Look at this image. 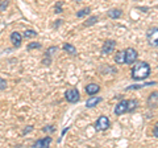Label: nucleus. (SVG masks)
Here are the masks:
<instances>
[{"mask_svg": "<svg viewBox=\"0 0 158 148\" xmlns=\"http://www.w3.org/2000/svg\"><path fill=\"white\" fill-rule=\"evenodd\" d=\"M108 16L113 19V20H117V19H120L123 16V11L121 9H117V8H113L111 11H108Z\"/></svg>", "mask_w": 158, "mask_h": 148, "instance_id": "obj_15", "label": "nucleus"}, {"mask_svg": "<svg viewBox=\"0 0 158 148\" xmlns=\"http://www.w3.org/2000/svg\"><path fill=\"white\" fill-rule=\"evenodd\" d=\"M153 135H154L157 139H158V122L154 124V128H153Z\"/></svg>", "mask_w": 158, "mask_h": 148, "instance_id": "obj_26", "label": "nucleus"}, {"mask_svg": "<svg viewBox=\"0 0 158 148\" xmlns=\"http://www.w3.org/2000/svg\"><path fill=\"white\" fill-rule=\"evenodd\" d=\"M148 44L153 48H158V27H152L146 31Z\"/></svg>", "mask_w": 158, "mask_h": 148, "instance_id": "obj_2", "label": "nucleus"}, {"mask_svg": "<svg viewBox=\"0 0 158 148\" xmlns=\"http://www.w3.org/2000/svg\"><path fill=\"white\" fill-rule=\"evenodd\" d=\"M90 13H91V8L86 7V8H83V9H81V11L77 12V17L82 19V17H85V16H87V15H90Z\"/></svg>", "mask_w": 158, "mask_h": 148, "instance_id": "obj_18", "label": "nucleus"}, {"mask_svg": "<svg viewBox=\"0 0 158 148\" xmlns=\"http://www.w3.org/2000/svg\"><path fill=\"white\" fill-rule=\"evenodd\" d=\"M63 50H65L66 53H69V54H71V56H75L77 54V48L73 45V44H69V42H66V44H63Z\"/></svg>", "mask_w": 158, "mask_h": 148, "instance_id": "obj_16", "label": "nucleus"}, {"mask_svg": "<svg viewBox=\"0 0 158 148\" xmlns=\"http://www.w3.org/2000/svg\"><path fill=\"white\" fill-rule=\"evenodd\" d=\"M65 98L69 103H77V102H79V99H81V93H79V90L75 87L69 89V90H66V93H65Z\"/></svg>", "mask_w": 158, "mask_h": 148, "instance_id": "obj_4", "label": "nucleus"}, {"mask_svg": "<svg viewBox=\"0 0 158 148\" xmlns=\"http://www.w3.org/2000/svg\"><path fill=\"white\" fill-rule=\"evenodd\" d=\"M152 69L150 65L145 61H136L132 66L131 70V77L135 81H144L150 76Z\"/></svg>", "mask_w": 158, "mask_h": 148, "instance_id": "obj_1", "label": "nucleus"}, {"mask_svg": "<svg viewBox=\"0 0 158 148\" xmlns=\"http://www.w3.org/2000/svg\"><path fill=\"white\" fill-rule=\"evenodd\" d=\"M154 85H157V82L156 81H152V82H146V83H140V85H131V86L125 87V90L127 91H129V90H137V89H142V87H145V86H154Z\"/></svg>", "mask_w": 158, "mask_h": 148, "instance_id": "obj_13", "label": "nucleus"}, {"mask_svg": "<svg viewBox=\"0 0 158 148\" xmlns=\"http://www.w3.org/2000/svg\"><path fill=\"white\" fill-rule=\"evenodd\" d=\"M138 106V101L137 99H129L128 101V112H133Z\"/></svg>", "mask_w": 158, "mask_h": 148, "instance_id": "obj_17", "label": "nucleus"}, {"mask_svg": "<svg viewBox=\"0 0 158 148\" xmlns=\"http://www.w3.org/2000/svg\"><path fill=\"white\" fill-rule=\"evenodd\" d=\"M40 48H41V44L40 42H29L28 46H27L28 50H32V49H40Z\"/></svg>", "mask_w": 158, "mask_h": 148, "instance_id": "obj_21", "label": "nucleus"}, {"mask_svg": "<svg viewBox=\"0 0 158 148\" xmlns=\"http://www.w3.org/2000/svg\"><path fill=\"white\" fill-rule=\"evenodd\" d=\"M148 106L149 107H157L158 106V91L150 93L149 98H148Z\"/></svg>", "mask_w": 158, "mask_h": 148, "instance_id": "obj_12", "label": "nucleus"}, {"mask_svg": "<svg viewBox=\"0 0 158 148\" xmlns=\"http://www.w3.org/2000/svg\"><path fill=\"white\" fill-rule=\"evenodd\" d=\"M115 62L121 65V63H125V50H118L115 54Z\"/></svg>", "mask_w": 158, "mask_h": 148, "instance_id": "obj_14", "label": "nucleus"}, {"mask_svg": "<svg viewBox=\"0 0 158 148\" xmlns=\"http://www.w3.org/2000/svg\"><path fill=\"white\" fill-rule=\"evenodd\" d=\"M103 101V98L102 97H96V95H90V98L86 101V107L87 108H94V107H96L98 105H100Z\"/></svg>", "mask_w": 158, "mask_h": 148, "instance_id": "obj_9", "label": "nucleus"}, {"mask_svg": "<svg viewBox=\"0 0 158 148\" xmlns=\"http://www.w3.org/2000/svg\"><path fill=\"white\" fill-rule=\"evenodd\" d=\"M115 48H116L115 40H106L104 44H103L102 52H103V54H111L112 52H115Z\"/></svg>", "mask_w": 158, "mask_h": 148, "instance_id": "obj_7", "label": "nucleus"}, {"mask_svg": "<svg viewBox=\"0 0 158 148\" xmlns=\"http://www.w3.org/2000/svg\"><path fill=\"white\" fill-rule=\"evenodd\" d=\"M52 143V136H45L42 139H38L36 143L33 144V147H40V148H45V147H49Z\"/></svg>", "mask_w": 158, "mask_h": 148, "instance_id": "obj_10", "label": "nucleus"}, {"mask_svg": "<svg viewBox=\"0 0 158 148\" xmlns=\"http://www.w3.org/2000/svg\"><path fill=\"white\" fill-rule=\"evenodd\" d=\"M96 23H98V16H90L87 19V21H85L83 25L85 27H91V25H94V24H96Z\"/></svg>", "mask_w": 158, "mask_h": 148, "instance_id": "obj_19", "label": "nucleus"}, {"mask_svg": "<svg viewBox=\"0 0 158 148\" xmlns=\"http://www.w3.org/2000/svg\"><path fill=\"white\" fill-rule=\"evenodd\" d=\"M137 57H138V53L136 49L133 48H128L125 49V63L127 65H132L137 61Z\"/></svg>", "mask_w": 158, "mask_h": 148, "instance_id": "obj_5", "label": "nucleus"}, {"mask_svg": "<svg viewBox=\"0 0 158 148\" xmlns=\"http://www.w3.org/2000/svg\"><path fill=\"white\" fill-rule=\"evenodd\" d=\"M125 112H128V101L121 99L115 106V115H124Z\"/></svg>", "mask_w": 158, "mask_h": 148, "instance_id": "obj_6", "label": "nucleus"}, {"mask_svg": "<svg viewBox=\"0 0 158 148\" xmlns=\"http://www.w3.org/2000/svg\"><path fill=\"white\" fill-rule=\"evenodd\" d=\"M6 89H7V81L3 80V78H0V91L6 90Z\"/></svg>", "mask_w": 158, "mask_h": 148, "instance_id": "obj_22", "label": "nucleus"}, {"mask_svg": "<svg viewBox=\"0 0 158 148\" xmlns=\"http://www.w3.org/2000/svg\"><path fill=\"white\" fill-rule=\"evenodd\" d=\"M32 130H33V127H32V126H29V127H27V128H24V131H23V132H24V134H28V132H31Z\"/></svg>", "mask_w": 158, "mask_h": 148, "instance_id": "obj_27", "label": "nucleus"}, {"mask_svg": "<svg viewBox=\"0 0 158 148\" xmlns=\"http://www.w3.org/2000/svg\"><path fill=\"white\" fill-rule=\"evenodd\" d=\"M99 91H100V86L98 83H88L86 86V93L88 95H95Z\"/></svg>", "mask_w": 158, "mask_h": 148, "instance_id": "obj_11", "label": "nucleus"}, {"mask_svg": "<svg viewBox=\"0 0 158 148\" xmlns=\"http://www.w3.org/2000/svg\"><path fill=\"white\" fill-rule=\"evenodd\" d=\"M37 36V32L33 31V29H27L25 32H24V37L25 38H32V37H36Z\"/></svg>", "mask_w": 158, "mask_h": 148, "instance_id": "obj_20", "label": "nucleus"}, {"mask_svg": "<svg viewBox=\"0 0 158 148\" xmlns=\"http://www.w3.org/2000/svg\"><path fill=\"white\" fill-rule=\"evenodd\" d=\"M54 130H56V128H54L53 126H46V127H44V128H42V131H44V132H49V134L54 132Z\"/></svg>", "mask_w": 158, "mask_h": 148, "instance_id": "obj_23", "label": "nucleus"}, {"mask_svg": "<svg viewBox=\"0 0 158 148\" xmlns=\"http://www.w3.org/2000/svg\"><path fill=\"white\" fill-rule=\"evenodd\" d=\"M62 11H63V9H62V3H58L57 6H56V9H54V12H56V13H61Z\"/></svg>", "mask_w": 158, "mask_h": 148, "instance_id": "obj_24", "label": "nucleus"}, {"mask_svg": "<svg viewBox=\"0 0 158 148\" xmlns=\"http://www.w3.org/2000/svg\"><path fill=\"white\" fill-rule=\"evenodd\" d=\"M9 40H11L12 45L15 48H20L21 46V42H23V34L19 32H12L11 36H9Z\"/></svg>", "mask_w": 158, "mask_h": 148, "instance_id": "obj_8", "label": "nucleus"}, {"mask_svg": "<svg viewBox=\"0 0 158 148\" xmlns=\"http://www.w3.org/2000/svg\"><path fill=\"white\" fill-rule=\"evenodd\" d=\"M74 2H81V0H74Z\"/></svg>", "mask_w": 158, "mask_h": 148, "instance_id": "obj_28", "label": "nucleus"}, {"mask_svg": "<svg viewBox=\"0 0 158 148\" xmlns=\"http://www.w3.org/2000/svg\"><path fill=\"white\" fill-rule=\"evenodd\" d=\"M8 4H9V2L8 0H6V2H3L2 4H0V11H4L7 7H8Z\"/></svg>", "mask_w": 158, "mask_h": 148, "instance_id": "obj_25", "label": "nucleus"}, {"mask_svg": "<svg viewBox=\"0 0 158 148\" xmlns=\"http://www.w3.org/2000/svg\"><path fill=\"white\" fill-rule=\"evenodd\" d=\"M135 2H136V0H135Z\"/></svg>", "mask_w": 158, "mask_h": 148, "instance_id": "obj_29", "label": "nucleus"}, {"mask_svg": "<svg viewBox=\"0 0 158 148\" xmlns=\"http://www.w3.org/2000/svg\"><path fill=\"white\" fill-rule=\"evenodd\" d=\"M94 126H95L96 131H107L108 128H110V126H111V122H110V119H108V116L102 115V116H99L96 119V122H95V124Z\"/></svg>", "mask_w": 158, "mask_h": 148, "instance_id": "obj_3", "label": "nucleus"}]
</instances>
